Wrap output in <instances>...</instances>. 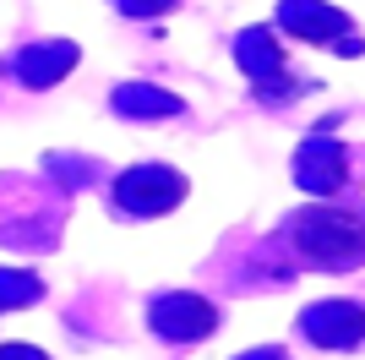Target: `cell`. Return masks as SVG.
Returning a JSON list of instances; mask_svg holds the SVG:
<instances>
[{"label": "cell", "mask_w": 365, "mask_h": 360, "mask_svg": "<svg viewBox=\"0 0 365 360\" xmlns=\"http://www.w3.org/2000/svg\"><path fill=\"white\" fill-rule=\"evenodd\" d=\"M289 235L322 268H354L365 256V219L344 208H300L289 219Z\"/></svg>", "instance_id": "6da1fadb"}, {"label": "cell", "mask_w": 365, "mask_h": 360, "mask_svg": "<svg viewBox=\"0 0 365 360\" xmlns=\"http://www.w3.org/2000/svg\"><path fill=\"white\" fill-rule=\"evenodd\" d=\"M300 333L322 349H354L365 344V306L354 300H322L300 316Z\"/></svg>", "instance_id": "7a4b0ae2"}, {"label": "cell", "mask_w": 365, "mask_h": 360, "mask_svg": "<svg viewBox=\"0 0 365 360\" xmlns=\"http://www.w3.org/2000/svg\"><path fill=\"white\" fill-rule=\"evenodd\" d=\"M115 196H120V208H131V213H164L185 196V180H180V169L142 164V169H125L120 175Z\"/></svg>", "instance_id": "3957f363"}, {"label": "cell", "mask_w": 365, "mask_h": 360, "mask_svg": "<svg viewBox=\"0 0 365 360\" xmlns=\"http://www.w3.org/2000/svg\"><path fill=\"white\" fill-rule=\"evenodd\" d=\"M278 22H284L289 39H305V44H333L338 33L354 39L349 16L333 11V6H322V0H284V6H278Z\"/></svg>", "instance_id": "277c9868"}, {"label": "cell", "mask_w": 365, "mask_h": 360, "mask_svg": "<svg viewBox=\"0 0 365 360\" xmlns=\"http://www.w3.org/2000/svg\"><path fill=\"white\" fill-rule=\"evenodd\" d=\"M153 328L164 339H207L218 328V311L197 295H164L153 306Z\"/></svg>", "instance_id": "5b68a950"}, {"label": "cell", "mask_w": 365, "mask_h": 360, "mask_svg": "<svg viewBox=\"0 0 365 360\" xmlns=\"http://www.w3.org/2000/svg\"><path fill=\"white\" fill-rule=\"evenodd\" d=\"M344 169H349V159H344V148H338L333 136H311L300 148V159H294V175H300L305 191H338Z\"/></svg>", "instance_id": "8992f818"}, {"label": "cell", "mask_w": 365, "mask_h": 360, "mask_svg": "<svg viewBox=\"0 0 365 360\" xmlns=\"http://www.w3.org/2000/svg\"><path fill=\"white\" fill-rule=\"evenodd\" d=\"M240 66H251V71L257 76H267V71H278V66H284V55H278L273 49V33H245L240 39Z\"/></svg>", "instance_id": "52a82bcc"}, {"label": "cell", "mask_w": 365, "mask_h": 360, "mask_svg": "<svg viewBox=\"0 0 365 360\" xmlns=\"http://www.w3.org/2000/svg\"><path fill=\"white\" fill-rule=\"evenodd\" d=\"M175 0H120V11H131V16H148V11H169Z\"/></svg>", "instance_id": "ba28073f"}, {"label": "cell", "mask_w": 365, "mask_h": 360, "mask_svg": "<svg viewBox=\"0 0 365 360\" xmlns=\"http://www.w3.org/2000/svg\"><path fill=\"white\" fill-rule=\"evenodd\" d=\"M0 360H38V349H0Z\"/></svg>", "instance_id": "9c48e42d"}, {"label": "cell", "mask_w": 365, "mask_h": 360, "mask_svg": "<svg viewBox=\"0 0 365 360\" xmlns=\"http://www.w3.org/2000/svg\"><path fill=\"white\" fill-rule=\"evenodd\" d=\"M245 360H284V355H273V349H257V355H245Z\"/></svg>", "instance_id": "30bf717a"}]
</instances>
